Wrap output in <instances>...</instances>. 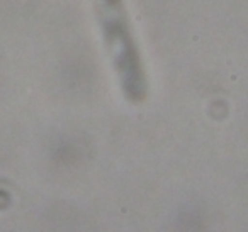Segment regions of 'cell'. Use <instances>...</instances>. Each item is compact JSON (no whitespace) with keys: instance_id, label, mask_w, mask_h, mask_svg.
<instances>
[{"instance_id":"1","label":"cell","mask_w":248,"mask_h":232,"mask_svg":"<svg viewBox=\"0 0 248 232\" xmlns=\"http://www.w3.org/2000/svg\"><path fill=\"white\" fill-rule=\"evenodd\" d=\"M92 2L104 44L119 75L124 92L131 99H141L146 90L145 70L128 11L124 7V0H92Z\"/></svg>"}]
</instances>
